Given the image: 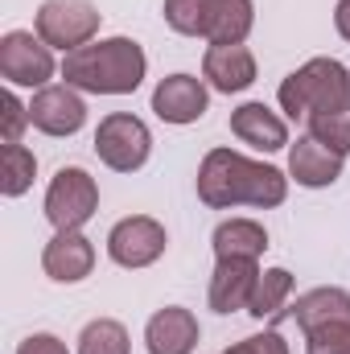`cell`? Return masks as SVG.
I'll return each mask as SVG.
<instances>
[{"instance_id":"obj_1","label":"cell","mask_w":350,"mask_h":354,"mask_svg":"<svg viewBox=\"0 0 350 354\" xmlns=\"http://www.w3.org/2000/svg\"><path fill=\"white\" fill-rule=\"evenodd\" d=\"M198 198L210 210H231V206L272 210L288 198V177L276 165L252 161L235 149H210L198 165Z\"/></svg>"},{"instance_id":"obj_2","label":"cell","mask_w":350,"mask_h":354,"mask_svg":"<svg viewBox=\"0 0 350 354\" xmlns=\"http://www.w3.org/2000/svg\"><path fill=\"white\" fill-rule=\"evenodd\" d=\"M149 75V58L132 37H103L62 58V79L87 95H132Z\"/></svg>"},{"instance_id":"obj_3","label":"cell","mask_w":350,"mask_h":354,"mask_svg":"<svg viewBox=\"0 0 350 354\" xmlns=\"http://www.w3.org/2000/svg\"><path fill=\"white\" fill-rule=\"evenodd\" d=\"M276 99L288 120L342 111V107H350V71L338 58H309L280 83Z\"/></svg>"},{"instance_id":"obj_4","label":"cell","mask_w":350,"mask_h":354,"mask_svg":"<svg viewBox=\"0 0 350 354\" xmlns=\"http://www.w3.org/2000/svg\"><path fill=\"white\" fill-rule=\"evenodd\" d=\"M95 153L107 169L136 174V169H145V161L153 153V132H149L145 120H136L128 111H111L95 128Z\"/></svg>"},{"instance_id":"obj_5","label":"cell","mask_w":350,"mask_h":354,"mask_svg":"<svg viewBox=\"0 0 350 354\" xmlns=\"http://www.w3.org/2000/svg\"><path fill=\"white\" fill-rule=\"evenodd\" d=\"M99 21L103 12L91 4V0H46L33 17V33L50 46V50H79V46H91L95 33H99Z\"/></svg>"},{"instance_id":"obj_6","label":"cell","mask_w":350,"mask_h":354,"mask_svg":"<svg viewBox=\"0 0 350 354\" xmlns=\"http://www.w3.org/2000/svg\"><path fill=\"white\" fill-rule=\"evenodd\" d=\"M99 210V185L87 169L79 165H62L50 177L46 189V218L54 223V231H83Z\"/></svg>"},{"instance_id":"obj_7","label":"cell","mask_w":350,"mask_h":354,"mask_svg":"<svg viewBox=\"0 0 350 354\" xmlns=\"http://www.w3.org/2000/svg\"><path fill=\"white\" fill-rule=\"evenodd\" d=\"M54 71H58L54 50H50L37 33H29V29H8V33L0 37V75H4L8 87L42 91V87H50Z\"/></svg>"},{"instance_id":"obj_8","label":"cell","mask_w":350,"mask_h":354,"mask_svg":"<svg viewBox=\"0 0 350 354\" xmlns=\"http://www.w3.org/2000/svg\"><path fill=\"white\" fill-rule=\"evenodd\" d=\"M165 248H169V235H165V227H161L157 218H149V214L120 218V223L111 227V235H107V256H111V264L132 268V272L157 264V260L165 256Z\"/></svg>"},{"instance_id":"obj_9","label":"cell","mask_w":350,"mask_h":354,"mask_svg":"<svg viewBox=\"0 0 350 354\" xmlns=\"http://www.w3.org/2000/svg\"><path fill=\"white\" fill-rule=\"evenodd\" d=\"M29 120L37 132L46 136H75L87 124V103L83 91H75L71 83H50L33 95L29 103Z\"/></svg>"},{"instance_id":"obj_10","label":"cell","mask_w":350,"mask_h":354,"mask_svg":"<svg viewBox=\"0 0 350 354\" xmlns=\"http://www.w3.org/2000/svg\"><path fill=\"white\" fill-rule=\"evenodd\" d=\"M210 107V87L194 75H169L153 91V111L165 124H198Z\"/></svg>"},{"instance_id":"obj_11","label":"cell","mask_w":350,"mask_h":354,"mask_svg":"<svg viewBox=\"0 0 350 354\" xmlns=\"http://www.w3.org/2000/svg\"><path fill=\"white\" fill-rule=\"evenodd\" d=\"M42 268L58 284H79L95 268V243L83 231H54V239L42 252Z\"/></svg>"},{"instance_id":"obj_12","label":"cell","mask_w":350,"mask_h":354,"mask_svg":"<svg viewBox=\"0 0 350 354\" xmlns=\"http://www.w3.org/2000/svg\"><path fill=\"white\" fill-rule=\"evenodd\" d=\"M198 338H202V326L181 305L157 309L149 317V326H145V346H149V354H194L198 351Z\"/></svg>"},{"instance_id":"obj_13","label":"cell","mask_w":350,"mask_h":354,"mask_svg":"<svg viewBox=\"0 0 350 354\" xmlns=\"http://www.w3.org/2000/svg\"><path fill=\"white\" fill-rule=\"evenodd\" d=\"M347 169V157L342 153H334V149H326L322 140H313V136H301L297 145H288V177L297 181V185H305V189H326V185H334L338 177Z\"/></svg>"},{"instance_id":"obj_14","label":"cell","mask_w":350,"mask_h":354,"mask_svg":"<svg viewBox=\"0 0 350 354\" xmlns=\"http://www.w3.org/2000/svg\"><path fill=\"white\" fill-rule=\"evenodd\" d=\"M256 280H260V260H219L214 276H210V309L214 313H239L248 309L252 292H256Z\"/></svg>"},{"instance_id":"obj_15","label":"cell","mask_w":350,"mask_h":354,"mask_svg":"<svg viewBox=\"0 0 350 354\" xmlns=\"http://www.w3.org/2000/svg\"><path fill=\"white\" fill-rule=\"evenodd\" d=\"M202 79L210 91L239 95L256 83V54L248 46H210L202 58Z\"/></svg>"},{"instance_id":"obj_16","label":"cell","mask_w":350,"mask_h":354,"mask_svg":"<svg viewBox=\"0 0 350 354\" xmlns=\"http://www.w3.org/2000/svg\"><path fill=\"white\" fill-rule=\"evenodd\" d=\"M231 132H235L243 145L260 149V153H280V149L293 145V140H288V124H284L272 107H264V103H243V107H235V111H231Z\"/></svg>"},{"instance_id":"obj_17","label":"cell","mask_w":350,"mask_h":354,"mask_svg":"<svg viewBox=\"0 0 350 354\" xmlns=\"http://www.w3.org/2000/svg\"><path fill=\"white\" fill-rule=\"evenodd\" d=\"M252 25H256V4L252 0H210L202 37L210 46H243Z\"/></svg>"},{"instance_id":"obj_18","label":"cell","mask_w":350,"mask_h":354,"mask_svg":"<svg viewBox=\"0 0 350 354\" xmlns=\"http://www.w3.org/2000/svg\"><path fill=\"white\" fill-rule=\"evenodd\" d=\"M210 248L219 260H260L268 252V231L256 218H227L214 227Z\"/></svg>"},{"instance_id":"obj_19","label":"cell","mask_w":350,"mask_h":354,"mask_svg":"<svg viewBox=\"0 0 350 354\" xmlns=\"http://www.w3.org/2000/svg\"><path fill=\"white\" fill-rule=\"evenodd\" d=\"M293 317H297L301 330H313V326H326V322H350V292L338 288V284L309 288L305 297H297Z\"/></svg>"},{"instance_id":"obj_20","label":"cell","mask_w":350,"mask_h":354,"mask_svg":"<svg viewBox=\"0 0 350 354\" xmlns=\"http://www.w3.org/2000/svg\"><path fill=\"white\" fill-rule=\"evenodd\" d=\"M288 297H293V272L288 268H268V272H260V280H256V292L248 301V313L260 317V322L264 317H276Z\"/></svg>"},{"instance_id":"obj_21","label":"cell","mask_w":350,"mask_h":354,"mask_svg":"<svg viewBox=\"0 0 350 354\" xmlns=\"http://www.w3.org/2000/svg\"><path fill=\"white\" fill-rule=\"evenodd\" d=\"M79 354H132L128 330L116 317H95L79 334Z\"/></svg>"},{"instance_id":"obj_22","label":"cell","mask_w":350,"mask_h":354,"mask_svg":"<svg viewBox=\"0 0 350 354\" xmlns=\"http://www.w3.org/2000/svg\"><path fill=\"white\" fill-rule=\"evenodd\" d=\"M37 177V157L25 145H4V174H0V194L21 198Z\"/></svg>"},{"instance_id":"obj_23","label":"cell","mask_w":350,"mask_h":354,"mask_svg":"<svg viewBox=\"0 0 350 354\" xmlns=\"http://www.w3.org/2000/svg\"><path fill=\"white\" fill-rule=\"evenodd\" d=\"M305 124H309V136L322 140L326 149H334V153H342V157L350 153V107L326 111V115H309Z\"/></svg>"},{"instance_id":"obj_24","label":"cell","mask_w":350,"mask_h":354,"mask_svg":"<svg viewBox=\"0 0 350 354\" xmlns=\"http://www.w3.org/2000/svg\"><path fill=\"white\" fill-rule=\"evenodd\" d=\"M210 0H165V25L181 37H202Z\"/></svg>"},{"instance_id":"obj_25","label":"cell","mask_w":350,"mask_h":354,"mask_svg":"<svg viewBox=\"0 0 350 354\" xmlns=\"http://www.w3.org/2000/svg\"><path fill=\"white\" fill-rule=\"evenodd\" d=\"M305 354H350V322H326L305 330Z\"/></svg>"},{"instance_id":"obj_26","label":"cell","mask_w":350,"mask_h":354,"mask_svg":"<svg viewBox=\"0 0 350 354\" xmlns=\"http://www.w3.org/2000/svg\"><path fill=\"white\" fill-rule=\"evenodd\" d=\"M0 107H4V145H21L25 128L33 124V120H29V103H21L17 91L8 87L0 95Z\"/></svg>"},{"instance_id":"obj_27","label":"cell","mask_w":350,"mask_h":354,"mask_svg":"<svg viewBox=\"0 0 350 354\" xmlns=\"http://www.w3.org/2000/svg\"><path fill=\"white\" fill-rule=\"evenodd\" d=\"M223 354H288V342H284L276 330H264V334H252V338L227 346Z\"/></svg>"},{"instance_id":"obj_28","label":"cell","mask_w":350,"mask_h":354,"mask_svg":"<svg viewBox=\"0 0 350 354\" xmlns=\"http://www.w3.org/2000/svg\"><path fill=\"white\" fill-rule=\"evenodd\" d=\"M17 354H71V351H66V342L54 338V334H29V338L17 346Z\"/></svg>"},{"instance_id":"obj_29","label":"cell","mask_w":350,"mask_h":354,"mask_svg":"<svg viewBox=\"0 0 350 354\" xmlns=\"http://www.w3.org/2000/svg\"><path fill=\"white\" fill-rule=\"evenodd\" d=\"M334 29L342 33V41H350V0H338L334 4Z\"/></svg>"}]
</instances>
